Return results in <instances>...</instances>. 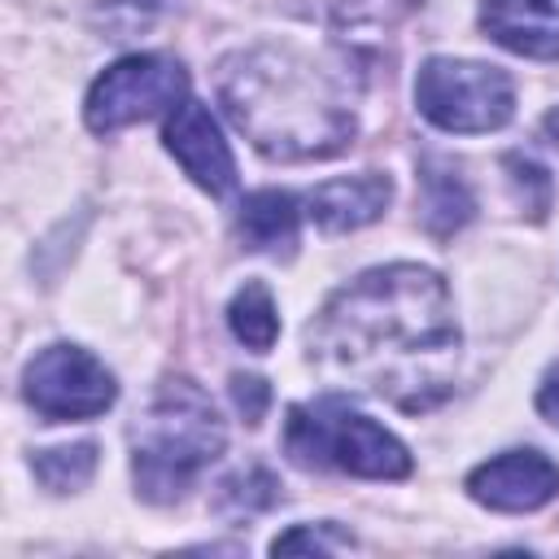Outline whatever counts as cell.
Returning a JSON list of instances; mask_svg holds the SVG:
<instances>
[{
	"label": "cell",
	"mask_w": 559,
	"mask_h": 559,
	"mask_svg": "<svg viewBox=\"0 0 559 559\" xmlns=\"http://www.w3.org/2000/svg\"><path fill=\"white\" fill-rule=\"evenodd\" d=\"M310 362L354 393H371L397 411H432L445 402L459 367V323L450 288L419 262L362 271L328 297L306 332Z\"/></svg>",
	"instance_id": "1"
},
{
	"label": "cell",
	"mask_w": 559,
	"mask_h": 559,
	"mask_svg": "<svg viewBox=\"0 0 559 559\" xmlns=\"http://www.w3.org/2000/svg\"><path fill=\"white\" fill-rule=\"evenodd\" d=\"M218 100L249 144L275 162L336 157L354 140L345 79L284 44L227 57L218 70Z\"/></svg>",
	"instance_id": "2"
},
{
	"label": "cell",
	"mask_w": 559,
	"mask_h": 559,
	"mask_svg": "<svg viewBox=\"0 0 559 559\" xmlns=\"http://www.w3.org/2000/svg\"><path fill=\"white\" fill-rule=\"evenodd\" d=\"M227 445L214 402L192 380H166L131 428V472L144 502H175Z\"/></svg>",
	"instance_id": "3"
},
{
	"label": "cell",
	"mask_w": 559,
	"mask_h": 559,
	"mask_svg": "<svg viewBox=\"0 0 559 559\" xmlns=\"http://www.w3.org/2000/svg\"><path fill=\"white\" fill-rule=\"evenodd\" d=\"M284 450L297 467H341L367 480H402L411 472L406 445L336 397L293 406L284 424Z\"/></svg>",
	"instance_id": "4"
},
{
	"label": "cell",
	"mask_w": 559,
	"mask_h": 559,
	"mask_svg": "<svg viewBox=\"0 0 559 559\" xmlns=\"http://www.w3.org/2000/svg\"><path fill=\"white\" fill-rule=\"evenodd\" d=\"M415 105L441 131L480 135V131H498L515 114V87L498 66L428 57L415 79Z\"/></svg>",
	"instance_id": "5"
},
{
	"label": "cell",
	"mask_w": 559,
	"mask_h": 559,
	"mask_svg": "<svg viewBox=\"0 0 559 559\" xmlns=\"http://www.w3.org/2000/svg\"><path fill=\"white\" fill-rule=\"evenodd\" d=\"M183 92H188V74L179 61L157 57V52H135V57L114 61L92 83L83 118L96 135H109V131H122L131 122L175 109L179 100H188Z\"/></svg>",
	"instance_id": "6"
},
{
	"label": "cell",
	"mask_w": 559,
	"mask_h": 559,
	"mask_svg": "<svg viewBox=\"0 0 559 559\" xmlns=\"http://www.w3.org/2000/svg\"><path fill=\"white\" fill-rule=\"evenodd\" d=\"M22 393H26L35 415H44L48 424H61V419H96V415H105L114 406V397H118V384L105 371V362H96L87 349L48 345L26 362Z\"/></svg>",
	"instance_id": "7"
},
{
	"label": "cell",
	"mask_w": 559,
	"mask_h": 559,
	"mask_svg": "<svg viewBox=\"0 0 559 559\" xmlns=\"http://www.w3.org/2000/svg\"><path fill=\"white\" fill-rule=\"evenodd\" d=\"M162 140H166L170 157L183 166V175L197 188H205L210 197H223V192L236 188V157H231L214 114L201 100H179L166 114Z\"/></svg>",
	"instance_id": "8"
},
{
	"label": "cell",
	"mask_w": 559,
	"mask_h": 559,
	"mask_svg": "<svg viewBox=\"0 0 559 559\" xmlns=\"http://www.w3.org/2000/svg\"><path fill=\"white\" fill-rule=\"evenodd\" d=\"M467 493L489 511H537L559 493V467L537 450H507L467 472Z\"/></svg>",
	"instance_id": "9"
},
{
	"label": "cell",
	"mask_w": 559,
	"mask_h": 559,
	"mask_svg": "<svg viewBox=\"0 0 559 559\" xmlns=\"http://www.w3.org/2000/svg\"><path fill=\"white\" fill-rule=\"evenodd\" d=\"M480 26L520 57H559V0H485Z\"/></svg>",
	"instance_id": "10"
},
{
	"label": "cell",
	"mask_w": 559,
	"mask_h": 559,
	"mask_svg": "<svg viewBox=\"0 0 559 559\" xmlns=\"http://www.w3.org/2000/svg\"><path fill=\"white\" fill-rule=\"evenodd\" d=\"M393 197V183L389 175H354V179H328L319 183L310 197H306V214L323 227V231H354V227H367L384 214Z\"/></svg>",
	"instance_id": "11"
},
{
	"label": "cell",
	"mask_w": 559,
	"mask_h": 559,
	"mask_svg": "<svg viewBox=\"0 0 559 559\" xmlns=\"http://www.w3.org/2000/svg\"><path fill=\"white\" fill-rule=\"evenodd\" d=\"M297 201L280 188H262V192H249L240 201V240L245 249L253 253H288L297 245Z\"/></svg>",
	"instance_id": "12"
},
{
	"label": "cell",
	"mask_w": 559,
	"mask_h": 559,
	"mask_svg": "<svg viewBox=\"0 0 559 559\" xmlns=\"http://www.w3.org/2000/svg\"><path fill=\"white\" fill-rule=\"evenodd\" d=\"M419 210H424V227L437 240H445L472 218V192L450 166L428 162L424 166V201H419Z\"/></svg>",
	"instance_id": "13"
},
{
	"label": "cell",
	"mask_w": 559,
	"mask_h": 559,
	"mask_svg": "<svg viewBox=\"0 0 559 559\" xmlns=\"http://www.w3.org/2000/svg\"><path fill=\"white\" fill-rule=\"evenodd\" d=\"M227 323H231V332H236V341H240L245 349L266 354V349L275 345V336H280V314H275V301H271L266 284L249 280V284L231 297Z\"/></svg>",
	"instance_id": "14"
},
{
	"label": "cell",
	"mask_w": 559,
	"mask_h": 559,
	"mask_svg": "<svg viewBox=\"0 0 559 559\" xmlns=\"http://www.w3.org/2000/svg\"><path fill=\"white\" fill-rule=\"evenodd\" d=\"M39 485H48L52 493H74L92 480L96 472V445L92 441H79V445H57V450H44L31 459Z\"/></svg>",
	"instance_id": "15"
},
{
	"label": "cell",
	"mask_w": 559,
	"mask_h": 559,
	"mask_svg": "<svg viewBox=\"0 0 559 559\" xmlns=\"http://www.w3.org/2000/svg\"><path fill=\"white\" fill-rule=\"evenodd\" d=\"M502 166H507V179H511L515 201L524 205V214L528 218H546V210H550V175L533 157H520V153L502 157Z\"/></svg>",
	"instance_id": "16"
},
{
	"label": "cell",
	"mask_w": 559,
	"mask_h": 559,
	"mask_svg": "<svg viewBox=\"0 0 559 559\" xmlns=\"http://www.w3.org/2000/svg\"><path fill=\"white\" fill-rule=\"evenodd\" d=\"M336 546H349V537H336L332 524H319V528H288V533H280V537L271 542L275 555H293V550H314V555H323V550H336Z\"/></svg>",
	"instance_id": "17"
},
{
	"label": "cell",
	"mask_w": 559,
	"mask_h": 559,
	"mask_svg": "<svg viewBox=\"0 0 559 559\" xmlns=\"http://www.w3.org/2000/svg\"><path fill=\"white\" fill-rule=\"evenodd\" d=\"M231 393H236V406L245 411V419H249V424H258V419H262V411H266V397H271V393H266V384H262L258 376H236V380H231Z\"/></svg>",
	"instance_id": "18"
},
{
	"label": "cell",
	"mask_w": 559,
	"mask_h": 559,
	"mask_svg": "<svg viewBox=\"0 0 559 559\" xmlns=\"http://www.w3.org/2000/svg\"><path fill=\"white\" fill-rule=\"evenodd\" d=\"M537 411L559 428V367L546 371V380H542V389H537Z\"/></svg>",
	"instance_id": "19"
},
{
	"label": "cell",
	"mask_w": 559,
	"mask_h": 559,
	"mask_svg": "<svg viewBox=\"0 0 559 559\" xmlns=\"http://www.w3.org/2000/svg\"><path fill=\"white\" fill-rule=\"evenodd\" d=\"M546 131L559 140V109H550V114H546Z\"/></svg>",
	"instance_id": "20"
}]
</instances>
